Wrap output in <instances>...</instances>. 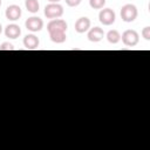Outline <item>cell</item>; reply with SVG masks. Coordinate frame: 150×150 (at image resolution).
Here are the masks:
<instances>
[{"label": "cell", "mask_w": 150, "mask_h": 150, "mask_svg": "<svg viewBox=\"0 0 150 150\" xmlns=\"http://www.w3.org/2000/svg\"><path fill=\"white\" fill-rule=\"evenodd\" d=\"M121 18L124 22H132L135 21V19L138 15V11L137 7L132 4H125L124 6H122L121 8Z\"/></svg>", "instance_id": "obj_1"}, {"label": "cell", "mask_w": 150, "mask_h": 150, "mask_svg": "<svg viewBox=\"0 0 150 150\" xmlns=\"http://www.w3.org/2000/svg\"><path fill=\"white\" fill-rule=\"evenodd\" d=\"M63 7L59 2H50L45 7V16L47 19H57L62 16Z\"/></svg>", "instance_id": "obj_2"}, {"label": "cell", "mask_w": 150, "mask_h": 150, "mask_svg": "<svg viewBox=\"0 0 150 150\" xmlns=\"http://www.w3.org/2000/svg\"><path fill=\"white\" fill-rule=\"evenodd\" d=\"M121 39H122V42L128 46V47H134L138 43L139 41V34L134 30V29H127L123 32V34L121 35Z\"/></svg>", "instance_id": "obj_3"}, {"label": "cell", "mask_w": 150, "mask_h": 150, "mask_svg": "<svg viewBox=\"0 0 150 150\" xmlns=\"http://www.w3.org/2000/svg\"><path fill=\"white\" fill-rule=\"evenodd\" d=\"M98 20L104 26H110L116 20V14L111 8H103L98 13Z\"/></svg>", "instance_id": "obj_4"}, {"label": "cell", "mask_w": 150, "mask_h": 150, "mask_svg": "<svg viewBox=\"0 0 150 150\" xmlns=\"http://www.w3.org/2000/svg\"><path fill=\"white\" fill-rule=\"evenodd\" d=\"M25 26L26 28L29 30V32H33V33H36V32H40L43 27V21L42 19H40L39 16H30L26 20L25 22Z\"/></svg>", "instance_id": "obj_5"}, {"label": "cell", "mask_w": 150, "mask_h": 150, "mask_svg": "<svg viewBox=\"0 0 150 150\" xmlns=\"http://www.w3.org/2000/svg\"><path fill=\"white\" fill-rule=\"evenodd\" d=\"M67 22L62 19H52L48 25H47V30L48 33L49 32H54V30H62V32H66L67 30Z\"/></svg>", "instance_id": "obj_6"}, {"label": "cell", "mask_w": 150, "mask_h": 150, "mask_svg": "<svg viewBox=\"0 0 150 150\" xmlns=\"http://www.w3.org/2000/svg\"><path fill=\"white\" fill-rule=\"evenodd\" d=\"M22 12H21V8L20 6L18 5H9L7 8H6V12H5V15H6V19L11 20V21H16L20 19Z\"/></svg>", "instance_id": "obj_7"}, {"label": "cell", "mask_w": 150, "mask_h": 150, "mask_svg": "<svg viewBox=\"0 0 150 150\" xmlns=\"http://www.w3.org/2000/svg\"><path fill=\"white\" fill-rule=\"evenodd\" d=\"M104 36V32L101 27H93V28H89L88 30V34H87V38L89 41L91 42H100Z\"/></svg>", "instance_id": "obj_8"}, {"label": "cell", "mask_w": 150, "mask_h": 150, "mask_svg": "<svg viewBox=\"0 0 150 150\" xmlns=\"http://www.w3.org/2000/svg\"><path fill=\"white\" fill-rule=\"evenodd\" d=\"M40 45V41H39V38L35 36L34 34H27L25 38H23V46L26 49H29V50H33V49H36Z\"/></svg>", "instance_id": "obj_9"}, {"label": "cell", "mask_w": 150, "mask_h": 150, "mask_svg": "<svg viewBox=\"0 0 150 150\" xmlns=\"http://www.w3.org/2000/svg\"><path fill=\"white\" fill-rule=\"evenodd\" d=\"M21 34V28L16 23H9L5 28V35L9 39H18Z\"/></svg>", "instance_id": "obj_10"}, {"label": "cell", "mask_w": 150, "mask_h": 150, "mask_svg": "<svg viewBox=\"0 0 150 150\" xmlns=\"http://www.w3.org/2000/svg\"><path fill=\"white\" fill-rule=\"evenodd\" d=\"M89 28H90V20L87 16H82V18L76 20V22H75V30L77 33L82 34L84 32H88Z\"/></svg>", "instance_id": "obj_11"}, {"label": "cell", "mask_w": 150, "mask_h": 150, "mask_svg": "<svg viewBox=\"0 0 150 150\" xmlns=\"http://www.w3.org/2000/svg\"><path fill=\"white\" fill-rule=\"evenodd\" d=\"M49 38L55 43H63L67 39V35H66V32L54 30V32H49Z\"/></svg>", "instance_id": "obj_12"}, {"label": "cell", "mask_w": 150, "mask_h": 150, "mask_svg": "<svg viewBox=\"0 0 150 150\" xmlns=\"http://www.w3.org/2000/svg\"><path fill=\"white\" fill-rule=\"evenodd\" d=\"M25 7L29 13H38L40 8V4L38 0H26L25 1Z\"/></svg>", "instance_id": "obj_13"}, {"label": "cell", "mask_w": 150, "mask_h": 150, "mask_svg": "<svg viewBox=\"0 0 150 150\" xmlns=\"http://www.w3.org/2000/svg\"><path fill=\"white\" fill-rule=\"evenodd\" d=\"M107 40H108L110 43H112V45L120 42V40H121V34H120V32L116 30V29L109 30V32L107 33Z\"/></svg>", "instance_id": "obj_14"}, {"label": "cell", "mask_w": 150, "mask_h": 150, "mask_svg": "<svg viewBox=\"0 0 150 150\" xmlns=\"http://www.w3.org/2000/svg\"><path fill=\"white\" fill-rule=\"evenodd\" d=\"M105 5V0H89V6L93 9H102Z\"/></svg>", "instance_id": "obj_15"}, {"label": "cell", "mask_w": 150, "mask_h": 150, "mask_svg": "<svg viewBox=\"0 0 150 150\" xmlns=\"http://www.w3.org/2000/svg\"><path fill=\"white\" fill-rule=\"evenodd\" d=\"M141 34H142V36L144 38V40H146V41H149V40H150V27H149V26H146V27H144V28L142 29V32H141Z\"/></svg>", "instance_id": "obj_16"}, {"label": "cell", "mask_w": 150, "mask_h": 150, "mask_svg": "<svg viewBox=\"0 0 150 150\" xmlns=\"http://www.w3.org/2000/svg\"><path fill=\"white\" fill-rule=\"evenodd\" d=\"M0 50H14V46L11 42H4L0 46Z\"/></svg>", "instance_id": "obj_17"}, {"label": "cell", "mask_w": 150, "mask_h": 150, "mask_svg": "<svg viewBox=\"0 0 150 150\" xmlns=\"http://www.w3.org/2000/svg\"><path fill=\"white\" fill-rule=\"evenodd\" d=\"M82 0H66V4L69 6V7H76L81 4Z\"/></svg>", "instance_id": "obj_18"}, {"label": "cell", "mask_w": 150, "mask_h": 150, "mask_svg": "<svg viewBox=\"0 0 150 150\" xmlns=\"http://www.w3.org/2000/svg\"><path fill=\"white\" fill-rule=\"evenodd\" d=\"M48 1H50V2H59V1H61V0H48Z\"/></svg>", "instance_id": "obj_19"}, {"label": "cell", "mask_w": 150, "mask_h": 150, "mask_svg": "<svg viewBox=\"0 0 150 150\" xmlns=\"http://www.w3.org/2000/svg\"><path fill=\"white\" fill-rule=\"evenodd\" d=\"M2 33V26H1V23H0V34Z\"/></svg>", "instance_id": "obj_20"}, {"label": "cell", "mask_w": 150, "mask_h": 150, "mask_svg": "<svg viewBox=\"0 0 150 150\" xmlns=\"http://www.w3.org/2000/svg\"><path fill=\"white\" fill-rule=\"evenodd\" d=\"M0 6H1V0H0Z\"/></svg>", "instance_id": "obj_21"}]
</instances>
